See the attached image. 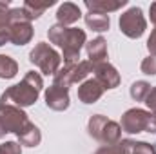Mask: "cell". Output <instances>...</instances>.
<instances>
[{
  "label": "cell",
  "mask_w": 156,
  "mask_h": 154,
  "mask_svg": "<svg viewBox=\"0 0 156 154\" xmlns=\"http://www.w3.org/2000/svg\"><path fill=\"white\" fill-rule=\"evenodd\" d=\"M29 62L33 65H37L42 75L45 76H55L60 69V64H62V56L58 54L56 49H53L49 44L45 42H38L31 53H29Z\"/></svg>",
  "instance_id": "cell-6"
},
{
  "label": "cell",
  "mask_w": 156,
  "mask_h": 154,
  "mask_svg": "<svg viewBox=\"0 0 156 154\" xmlns=\"http://www.w3.org/2000/svg\"><path fill=\"white\" fill-rule=\"evenodd\" d=\"M140 69H142V73L147 75V76H156V58L154 56H147V58H144Z\"/></svg>",
  "instance_id": "cell-24"
},
{
  "label": "cell",
  "mask_w": 156,
  "mask_h": 154,
  "mask_svg": "<svg viewBox=\"0 0 156 154\" xmlns=\"http://www.w3.org/2000/svg\"><path fill=\"white\" fill-rule=\"evenodd\" d=\"M93 73V64L89 60H80L78 64H69L58 69V73L53 76V83L62 87H71L73 83H82L85 78Z\"/></svg>",
  "instance_id": "cell-7"
},
{
  "label": "cell",
  "mask_w": 156,
  "mask_h": 154,
  "mask_svg": "<svg viewBox=\"0 0 156 154\" xmlns=\"http://www.w3.org/2000/svg\"><path fill=\"white\" fill-rule=\"evenodd\" d=\"M0 154H22V145L18 142H4L0 143Z\"/></svg>",
  "instance_id": "cell-25"
},
{
  "label": "cell",
  "mask_w": 156,
  "mask_h": 154,
  "mask_svg": "<svg viewBox=\"0 0 156 154\" xmlns=\"http://www.w3.org/2000/svg\"><path fill=\"white\" fill-rule=\"evenodd\" d=\"M94 154H129L127 152V147H125V143H123V140L122 142H118L115 145H102V147H98Z\"/></svg>",
  "instance_id": "cell-23"
},
{
  "label": "cell",
  "mask_w": 156,
  "mask_h": 154,
  "mask_svg": "<svg viewBox=\"0 0 156 154\" xmlns=\"http://www.w3.org/2000/svg\"><path fill=\"white\" fill-rule=\"evenodd\" d=\"M85 26L96 33H104V31H109L111 18H109V15H102V13H87L85 15Z\"/></svg>",
  "instance_id": "cell-17"
},
{
  "label": "cell",
  "mask_w": 156,
  "mask_h": 154,
  "mask_svg": "<svg viewBox=\"0 0 156 154\" xmlns=\"http://www.w3.org/2000/svg\"><path fill=\"white\" fill-rule=\"evenodd\" d=\"M69 89L67 87H62V85H56V83H51L47 89H45V105L53 111H66L69 109Z\"/></svg>",
  "instance_id": "cell-10"
},
{
  "label": "cell",
  "mask_w": 156,
  "mask_h": 154,
  "mask_svg": "<svg viewBox=\"0 0 156 154\" xmlns=\"http://www.w3.org/2000/svg\"><path fill=\"white\" fill-rule=\"evenodd\" d=\"M93 73L94 80L107 91V89H116L120 85V73L116 71L115 65H111L109 62H102L93 65Z\"/></svg>",
  "instance_id": "cell-11"
},
{
  "label": "cell",
  "mask_w": 156,
  "mask_h": 154,
  "mask_svg": "<svg viewBox=\"0 0 156 154\" xmlns=\"http://www.w3.org/2000/svg\"><path fill=\"white\" fill-rule=\"evenodd\" d=\"M18 143L20 145H26V147H37L40 145V142H42V132H40V129L31 121L18 136Z\"/></svg>",
  "instance_id": "cell-16"
},
{
  "label": "cell",
  "mask_w": 156,
  "mask_h": 154,
  "mask_svg": "<svg viewBox=\"0 0 156 154\" xmlns=\"http://www.w3.org/2000/svg\"><path fill=\"white\" fill-rule=\"evenodd\" d=\"M83 4H85V7L89 9V13L109 15V13H113V11L122 9L123 5H127V0H85Z\"/></svg>",
  "instance_id": "cell-15"
},
{
  "label": "cell",
  "mask_w": 156,
  "mask_h": 154,
  "mask_svg": "<svg viewBox=\"0 0 156 154\" xmlns=\"http://www.w3.org/2000/svg\"><path fill=\"white\" fill-rule=\"evenodd\" d=\"M31 123L29 116L24 113V109L11 105V103H0V125L7 132H15L16 136Z\"/></svg>",
  "instance_id": "cell-8"
},
{
  "label": "cell",
  "mask_w": 156,
  "mask_h": 154,
  "mask_svg": "<svg viewBox=\"0 0 156 154\" xmlns=\"http://www.w3.org/2000/svg\"><path fill=\"white\" fill-rule=\"evenodd\" d=\"M55 4V0H49V2H45V4H35V2H24V5H22V9L26 11V15H27V18L33 22V20H37L40 18L42 15H44V11L47 9V7H51Z\"/></svg>",
  "instance_id": "cell-20"
},
{
  "label": "cell",
  "mask_w": 156,
  "mask_h": 154,
  "mask_svg": "<svg viewBox=\"0 0 156 154\" xmlns=\"http://www.w3.org/2000/svg\"><path fill=\"white\" fill-rule=\"evenodd\" d=\"M9 4L0 2V45H5L9 42Z\"/></svg>",
  "instance_id": "cell-19"
},
{
  "label": "cell",
  "mask_w": 156,
  "mask_h": 154,
  "mask_svg": "<svg viewBox=\"0 0 156 154\" xmlns=\"http://www.w3.org/2000/svg\"><path fill=\"white\" fill-rule=\"evenodd\" d=\"M149 15H151V22L154 24V27H156V2L151 4V7H149Z\"/></svg>",
  "instance_id": "cell-28"
},
{
  "label": "cell",
  "mask_w": 156,
  "mask_h": 154,
  "mask_svg": "<svg viewBox=\"0 0 156 154\" xmlns=\"http://www.w3.org/2000/svg\"><path fill=\"white\" fill-rule=\"evenodd\" d=\"M18 73V64L15 58L7 54H0V78L2 80H11Z\"/></svg>",
  "instance_id": "cell-18"
},
{
  "label": "cell",
  "mask_w": 156,
  "mask_h": 154,
  "mask_svg": "<svg viewBox=\"0 0 156 154\" xmlns=\"http://www.w3.org/2000/svg\"><path fill=\"white\" fill-rule=\"evenodd\" d=\"M120 127H122V132H127V134H138V132L156 134V113L140 109V107L127 109L122 114Z\"/></svg>",
  "instance_id": "cell-4"
},
{
  "label": "cell",
  "mask_w": 156,
  "mask_h": 154,
  "mask_svg": "<svg viewBox=\"0 0 156 154\" xmlns=\"http://www.w3.org/2000/svg\"><path fill=\"white\" fill-rule=\"evenodd\" d=\"M4 136H5V131H4V129H2V125H0V140H2Z\"/></svg>",
  "instance_id": "cell-29"
},
{
  "label": "cell",
  "mask_w": 156,
  "mask_h": 154,
  "mask_svg": "<svg viewBox=\"0 0 156 154\" xmlns=\"http://www.w3.org/2000/svg\"><path fill=\"white\" fill-rule=\"evenodd\" d=\"M85 51H87V60L93 65L102 64L107 58V42L102 37H96V38H93L91 42L85 44Z\"/></svg>",
  "instance_id": "cell-13"
},
{
  "label": "cell",
  "mask_w": 156,
  "mask_h": 154,
  "mask_svg": "<svg viewBox=\"0 0 156 154\" xmlns=\"http://www.w3.org/2000/svg\"><path fill=\"white\" fill-rule=\"evenodd\" d=\"M80 16H82L80 5L73 4V2H64L56 9V20H58L60 26H66V27L71 26V24H75V22H78Z\"/></svg>",
  "instance_id": "cell-14"
},
{
  "label": "cell",
  "mask_w": 156,
  "mask_h": 154,
  "mask_svg": "<svg viewBox=\"0 0 156 154\" xmlns=\"http://www.w3.org/2000/svg\"><path fill=\"white\" fill-rule=\"evenodd\" d=\"M145 105L149 107L151 113H156V85L151 87V91H149V94L145 98Z\"/></svg>",
  "instance_id": "cell-26"
},
{
  "label": "cell",
  "mask_w": 156,
  "mask_h": 154,
  "mask_svg": "<svg viewBox=\"0 0 156 154\" xmlns=\"http://www.w3.org/2000/svg\"><path fill=\"white\" fill-rule=\"evenodd\" d=\"M129 154H156L154 145L147 142H134V140H123Z\"/></svg>",
  "instance_id": "cell-22"
},
{
  "label": "cell",
  "mask_w": 156,
  "mask_h": 154,
  "mask_svg": "<svg viewBox=\"0 0 156 154\" xmlns=\"http://www.w3.org/2000/svg\"><path fill=\"white\" fill-rule=\"evenodd\" d=\"M147 51H149V56L156 58V27L151 31V37L147 38Z\"/></svg>",
  "instance_id": "cell-27"
},
{
  "label": "cell",
  "mask_w": 156,
  "mask_h": 154,
  "mask_svg": "<svg viewBox=\"0 0 156 154\" xmlns=\"http://www.w3.org/2000/svg\"><path fill=\"white\" fill-rule=\"evenodd\" d=\"M104 87L94 80V78H89V80H85V82H82L80 85H78V100L82 102V103H87V105H91V103H96L102 96H104Z\"/></svg>",
  "instance_id": "cell-12"
},
{
  "label": "cell",
  "mask_w": 156,
  "mask_h": 154,
  "mask_svg": "<svg viewBox=\"0 0 156 154\" xmlns=\"http://www.w3.org/2000/svg\"><path fill=\"white\" fill-rule=\"evenodd\" d=\"M7 31H9V42L15 45H26L33 40V35H35L33 24L22 7H11L9 9Z\"/></svg>",
  "instance_id": "cell-5"
},
{
  "label": "cell",
  "mask_w": 156,
  "mask_h": 154,
  "mask_svg": "<svg viewBox=\"0 0 156 154\" xmlns=\"http://www.w3.org/2000/svg\"><path fill=\"white\" fill-rule=\"evenodd\" d=\"M42 89H44V78L40 76V73L27 71L20 83H15L2 93L0 103H11L20 109L29 107L38 100Z\"/></svg>",
  "instance_id": "cell-2"
},
{
  "label": "cell",
  "mask_w": 156,
  "mask_h": 154,
  "mask_svg": "<svg viewBox=\"0 0 156 154\" xmlns=\"http://www.w3.org/2000/svg\"><path fill=\"white\" fill-rule=\"evenodd\" d=\"M149 91H151V83L145 82V80H138V82H134V83L131 85L129 94H131V98H133L134 102H145Z\"/></svg>",
  "instance_id": "cell-21"
},
{
  "label": "cell",
  "mask_w": 156,
  "mask_h": 154,
  "mask_svg": "<svg viewBox=\"0 0 156 154\" xmlns=\"http://www.w3.org/2000/svg\"><path fill=\"white\" fill-rule=\"evenodd\" d=\"M47 38L51 44L58 45L62 49V58L64 65L69 64H78L80 60V51L87 44V35L83 29L78 27H66L60 24H55L47 31Z\"/></svg>",
  "instance_id": "cell-1"
},
{
  "label": "cell",
  "mask_w": 156,
  "mask_h": 154,
  "mask_svg": "<svg viewBox=\"0 0 156 154\" xmlns=\"http://www.w3.org/2000/svg\"><path fill=\"white\" fill-rule=\"evenodd\" d=\"M89 136L100 142L102 145H115L122 142V127L115 120H109L104 114H93L87 121Z\"/></svg>",
  "instance_id": "cell-3"
},
{
  "label": "cell",
  "mask_w": 156,
  "mask_h": 154,
  "mask_svg": "<svg viewBox=\"0 0 156 154\" xmlns=\"http://www.w3.org/2000/svg\"><path fill=\"white\" fill-rule=\"evenodd\" d=\"M118 26H120V31L127 38H140L147 29V20L144 16V11L134 5L120 15Z\"/></svg>",
  "instance_id": "cell-9"
}]
</instances>
